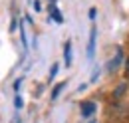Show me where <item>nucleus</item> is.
I'll return each mask as SVG.
<instances>
[{
  "label": "nucleus",
  "instance_id": "1",
  "mask_svg": "<svg viewBox=\"0 0 129 123\" xmlns=\"http://www.w3.org/2000/svg\"><path fill=\"white\" fill-rule=\"evenodd\" d=\"M121 64H123V50H117V54H115L111 58V61L107 64V74H115Z\"/></svg>",
  "mask_w": 129,
  "mask_h": 123
},
{
  "label": "nucleus",
  "instance_id": "2",
  "mask_svg": "<svg viewBox=\"0 0 129 123\" xmlns=\"http://www.w3.org/2000/svg\"><path fill=\"white\" fill-rule=\"evenodd\" d=\"M80 111H81L83 117H91V115L95 113V103H93V101H81Z\"/></svg>",
  "mask_w": 129,
  "mask_h": 123
},
{
  "label": "nucleus",
  "instance_id": "3",
  "mask_svg": "<svg viewBox=\"0 0 129 123\" xmlns=\"http://www.w3.org/2000/svg\"><path fill=\"white\" fill-rule=\"evenodd\" d=\"M125 93H127V83L123 81V83H119V85L113 89V93H111L113 101H119V99H123V97H125Z\"/></svg>",
  "mask_w": 129,
  "mask_h": 123
},
{
  "label": "nucleus",
  "instance_id": "4",
  "mask_svg": "<svg viewBox=\"0 0 129 123\" xmlns=\"http://www.w3.org/2000/svg\"><path fill=\"white\" fill-rule=\"evenodd\" d=\"M95 28H91V32H89V42H87V58L91 60L93 58V54H95Z\"/></svg>",
  "mask_w": 129,
  "mask_h": 123
},
{
  "label": "nucleus",
  "instance_id": "5",
  "mask_svg": "<svg viewBox=\"0 0 129 123\" xmlns=\"http://www.w3.org/2000/svg\"><path fill=\"white\" fill-rule=\"evenodd\" d=\"M64 60H66V66H72V42H66V48H64Z\"/></svg>",
  "mask_w": 129,
  "mask_h": 123
},
{
  "label": "nucleus",
  "instance_id": "6",
  "mask_svg": "<svg viewBox=\"0 0 129 123\" xmlns=\"http://www.w3.org/2000/svg\"><path fill=\"white\" fill-rule=\"evenodd\" d=\"M64 87H66V83H64V81H60V83L54 87V91H52V99H58V95H60V91H62Z\"/></svg>",
  "mask_w": 129,
  "mask_h": 123
},
{
  "label": "nucleus",
  "instance_id": "7",
  "mask_svg": "<svg viewBox=\"0 0 129 123\" xmlns=\"http://www.w3.org/2000/svg\"><path fill=\"white\" fill-rule=\"evenodd\" d=\"M50 12H52V16H54V20H56V22H62V20H64V18H62V14H60L56 8H52Z\"/></svg>",
  "mask_w": 129,
  "mask_h": 123
},
{
  "label": "nucleus",
  "instance_id": "8",
  "mask_svg": "<svg viewBox=\"0 0 129 123\" xmlns=\"http://www.w3.org/2000/svg\"><path fill=\"white\" fill-rule=\"evenodd\" d=\"M58 74V64H54L52 68H50V79H54V76Z\"/></svg>",
  "mask_w": 129,
  "mask_h": 123
},
{
  "label": "nucleus",
  "instance_id": "9",
  "mask_svg": "<svg viewBox=\"0 0 129 123\" xmlns=\"http://www.w3.org/2000/svg\"><path fill=\"white\" fill-rule=\"evenodd\" d=\"M20 36H22V44H24V48H26L28 44H26V32H24V26H20Z\"/></svg>",
  "mask_w": 129,
  "mask_h": 123
},
{
  "label": "nucleus",
  "instance_id": "10",
  "mask_svg": "<svg viewBox=\"0 0 129 123\" xmlns=\"http://www.w3.org/2000/svg\"><path fill=\"white\" fill-rule=\"evenodd\" d=\"M14 105H16V109L22 107V97H20V95H16V97H14Z\"/></svg>",
  "mask_w": 129,
  "mask_h": 123
},
{
  "label": "nucleus",
  "instance_id": "11",
  "mask_svg": "<svg viewBox=\"0 0 129 123\" xmlns=\"http://www.w3.org/2000/svg\"><path fill=\"white\" fill-rule=\"evenodd\" d=\"M95 12H97L95 8H91V10H89V18H91V20H93V18H95Z\"/></svg>",
  "mask_w": 129,
  "mask_h": 123
},
{
  "label": "nucleus",
  "instance_id": "12",
  "mask_svg": "<svg viewBox=\"0 0 129 123\" xmlns=\"http://www.w3.org/2000/svg\"><path fill=\"white\" fill-rule=\"evenodd\" d=\"M127 76H129V68H127Z\"/></svg>",
  "mask_w": 129,
  "mask_h": 123
},
{
  "label": "nucleus",
  "instance_id": "13",
  "mask_svg": "<svg viewBox=\"0 0 129 123\" xmlns=\"http://www.w3.org/2000/svg\"><path fill=\"white\" fill-rule=\"evenodd\" d=\"M89 123H95V121H89Z\"/></svg>",
  "mask_w": 129,
  "mask_h": 123
}]
</instances>
